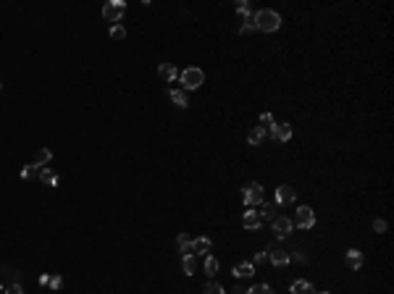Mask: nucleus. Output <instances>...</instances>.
Here are the masks:
<instances>
[{
    "instance_id": "nucleus-1",
    "label": "nucleus",
    "mask_w": 394,
    "mask_h": 294,
    "mask_svg": "<svg viewBox=\"0 0 394 294\" xmlns=\"http://www.w3.org/2000/svg\"><path fill=\"white\" fill-rule=\"evenodd\" d=\"M282 27V16L271 11V8H260L258 13H255V29H260V32H276Z\"/></svg>"
},
{
    "instance_id": "nucleus-2",
    "label": "nucleus",
    "mask_w": 394,
    "mask_h": 294,
    "mask_svg": "<svg viewBox=\"0 0 394 294\" xmlns=\"http://www.w3.org/2000/svg\"><path fill=\"white\" fill-rule=\"evenodd\" d=\"M179 79H181V89H197L205 82V71L197 69V66H190V69H184L179 74Z\"/></svg>"
},
{
    "instance_id": "nucleus-3",
    "label": "nucleus",
    "mask_w": 394,
    "mask_h": 294,
    "mask_svg": "<svg viewBox=\"0 0 394 294\" xmlns=\"http://www.w3.org/2000/svg\"><path fill=\"white\" fill-rule=\"evenodd\" d=\"M242 200H245V205H247V208L260 205V202H263V184H258V182L245 184V189H242Z\"/></svg>"
},
{
    "instance_id": "nucleus-4",
    "label": "nucleus",
    "mask_w": 394,
    "mask_h": 294,
    "mask_svg": "<svg viewBox=\"0 0 394 294\" xmlns=\"http://www.w3.org/2000/svg\"><path fill=\"white\" fill-rule=\"evenodd\" d=\"M126 13V3L124 0H108V3L103 6V18L105 21H121Z\"/></svg>"
},
{
    "instance_id": "nucleus-5",
    "label": "nucleus",
    "mask_w": 394,
    "mask_h": 294,
    "mask_svg": "<svg viewBox=\"0 0 394 294\" xmlns=\"http://www.w3.org/2000/svg\"><path fill=\"white\" fill-rule=\"evenodd\" d=\"M294 223L299 226V229H313L315 226V210L310 205H299L297 215H294Z\"/></svg>"
},
{
    "instance_id": "nucleus-6",
    "label": "nucleus",
    "mask_w": 394,
    "mask_h": 294,
    "mask_svg": "<svg viewBox=\"0 0 394 294\" xmlns=\"http://www.w3.org/2000/svg\"><path fill=\"white\" fill-rule=\"evenodd\" d=\"M271 223H273V234L279 237V239H284V237H289V234L294 231V223H292V218H287V215H276Z\"/></svg>"
},
{
    "instance_id": "nucleus-7",
    "label": "nucleus",
    "mask_w": 394,
    "mask_h": 294,
    "mask_svg": "<svg viewBox=\"0 0 394 294\" xmlns=\"http://www.w3.org/2000/svg\"><path fill=\"white\" fill-rule=\"evenodd\" d=\"M271 137H273L276 142H289V140H292V126H289L287 121L273 124V126H271Z\"/></svg>"
},
{
    "instance_id": "nucleus-8",
    "label": "nucleus",
    "mask_w": 394,
    "mask_h": 294,
    "mask_svg": "<svg viewBox=\"0 0 394 294\" xmlns=\"http://www.w3.org/2000/svg\"><path fill=\"white\" fill-rule=\"evenodd\" d=\"M268 263L276 265V268H282V265L289 263V252L282 250V247H271V250H268Z\"/></svg>"
},
{
    "instance_id": "nucleus-9",
    "label": "nucleus",
    "mask_w": 394,
    "mask_h": 294,
    "mask_svg": "<svg viewBox=\"0 0 394 294\" xmlns=\"http://www.w3.org/2000/svg\"><path fill=\"white\" fill-rule=\"evenodd\" d=\"M294 197H297V189L289 187V184H282L276 189V202H279V205H289V202H294Z\"/></svg>"
},
{
    "instance_id": "nucleus-10",
    "label": "nucleus",
    "mask_w": 394,
    "mask_h": 294,
    "mask_svg": "<svg viewBox=\"0 0 394 294\" xmlns=\"http://www.w3.org/2000/svg\"><path fill=\"white\" fill-rule=\"evenodd\" d=\"M260 215H258V210H247L245 215H242V226L247 231H255V229H260Z\"/></svg>"
},
{
    "instance_id": "nucleus-11",
    "label": "nucleus",
    "mask_w": 394,
    "mask_h": 294,
    "mask_svg": "<svg viewBox=\"0 0 394 294\" xmlns=\"http://www.w3.org/2000/svg\"><path fill=\"white\" fill-rule=\"evenodd\" d=\"M168 100H171L174 105H179V108H187V105H190L187 92H184L181 87H171V89H168Z\"/></svg>"
},
{
    "instance_id": "nucleus-12",
    "label": "nucleus",
    "mask_w": 394,
    "mask_h": 294,
    "mask_svg": "<svg viewBox=\"0 0 394 294\" xmlns=\"http://www.w3.org/2000/svg\"><path fill=\"white\" fill-rule=\"evenodd\" d=\"M211 239L208 237H200V239H192V255H208L211 252Z\"/></svg>"
},
{
    "instance_id": "nucleus-13",
    "label": "nucleus",
    "mask_w": 394,
    "mask_h": 294,
    "mask_svg": "<svg viewBox=\"0 0 394 294\" xmlns=\"http://www.w3.org/2000/svg\"><path fill=\"white\" fill-rule=\"evenodd\" d=\"M344 263H347V268H352V270H360V265H363V252H360V250H347V255H344Z\"/></svg>"
},
{
    "instance_id": "nucleus-14",
    "label": "nucleus",
    "mask_w": 394,
    "mask_h": 294,
    "mask_svg": "<svg viewBox=\"0 0 394 294\" xmlns=\"http://www.w3.org/2000/svg\"><path fill=\"white\" fill-rule=\"evenodd\" d=\"M158 74H160V79H163V82H174L179 76V71H176L174 63H160L158 66Z\"/></svg>"
},
{
    "instance_id": "nucleus-15",
    "label": "nucleus",
    "mask_w": 394,
    "mask_h": 294,
    "mask_svg": "<svg viewBox=\"0 0 394 294\" xmlns=\"http://www.w3.org/2000/svg\"><path fill=\"white\" fill-rule=\"evenodd\" d=\"M289 291H292V294H315V286H313L310 281H303V279H299V281H294V284L289 286Z\"/></svg>"
},
{
    "instance_id": "nucleus-16",
    "label": "nucleus",
    "mask_w": 394,
    "mask_h": 294,
    "mask_svg": "<svg viewBox=\"0 0 394 294\" xmlns=\"http://www.w3.org/2000/svg\"><path fill=\"white\" fill-rule=\"evenodd\" d=\"M266 134H268L266 129H260V126H252V131L247 134V142H250L252 147H258V145L266 140Z\"/></svg>"
},
{
    "instance_id": "nucleus-17",
    "label": "nucleus",
    "mask_w": 394,
    "mask_h": 294,
    "mask_svg": "<svg viewBox=\"0 0 394 294\" xmlns=\"http://www.w3.org/2000/svg\"><path fill=\"white\" fill-rule=\"evenodd\" d=\"M50 158H53V152H50L48 147H42V150H37V155H34V161H32V163H34L37 168H45V166L50 163Z\"/></svg>"
},
{
    "instance_id": "nucleus-18",
    "label": "nucleus",
    "mask_w": 394,
    "mask_h": 294,
    "mask_svg": "<svg viewBox=\"0 0 394 294\" xmlns=\"http://www.w3.org/2000/svg\"><path fill=\"white\" fill-rule=\"evenodd\" d=\"M231 273H234L237 279H250V276L255 273V265H252V263H239L234 270H231Z\"/></svg>"
},
{
    "instance_id": "nucleus-19",
    "label": "nucleus",
    "mask_w": 394,
    "mask_h": 294,
    "mask_svg": "<svg viewBox=\"0 0 394 294\" xmlns=\"http://www.w3.org/2000/svg\"><path fill=\"white\" fill-rule=\"evenodd\" d=\"M176 247H179V252L192 255V239H190L187 234H179V237H176Z\"/></svg>"
},
{
    "instance_id": "nucleus-20",
    "label": "nucleus",
    "mask_w": 394,
    "mask_h": 294,
    "mask_svg": "<svg viewBox=\"0 0 394 294\" xmlns=\"http://www.w3.org/2000/svg\"><path fill=\"white\" fill-rule=\"evenodd\" d=\"M21 179H27V182H32V179H40V168L34 163H27L24 168H21Z\"/></svg>"
},
{
    "instance_id": "nucleus-21",
    "label": "nucleus",
    "mask_w": 394,
    "mask_h": 294,
    "mask_svg": "<svg viewBox=\"0 0 394 294\" xmlns=\"http://www.w3.org/2000/svg\"><path fill=\"white\" fill-rule=\"evenodd\" d=\"M40 182H42V184L55 187V184H58V179H55V173H53L50 168H40Z\"/></svg>"
},
{
    "instance_id": "nucleus-22",
    "label": "nucleus",
    "mask_w": 394,
    "mask_h": 294,
    "mask_svg": "<svg viewBox=\"0 0 394 294\" xmlns=\"http://www.w3.org/2000/svg\"><path fill=\"white\" fill-rule=\"evenodd\" d=\"M181 268H184V273H187V276H192L195 270H197L195 258H192V255H184V258H181Z\"/></svg>"
},
{
    "instance_id": "nucleus-23",
    "label": "nucleus",
    "mask_w": 394,
    "mask_h": 294,
    "mask_svg": "<svg viewBox=\"0 0 394 294\" xmlns=\"http://www.w3.org/2000/svg\"><path fill=\"white\" fill-rule=\"evenodd\" d=\"M258 215H260V221H273V218H276V215H273V205H271V202H260Z\"/></svg>"
},
{
    "instance_id": "nucleus-24",
    "label": "nucleus",
    "mask_w": 394,
    "mask_h": 294,
    "mask_svg": "<svg viewBox=\"0 0 394 294\" xmlns=\"http://www.w3.org/2000/svg\"><path fill=\"white\" fill-rule=\"evenodd\" d=\"M205 273L208 276H216L218 273V260L213 255H205Z\"/></svg>"
},
{
    "instance_id": "nucleus-25",
    "label": "nucleus",
    "mask_w": 394,
    "mask_h": 294,
    "mask_svg": "<svg viewBox=\"0 0 394 294\" xmlns=\"http://www.w3.org/2000/svg\"><path fill=\"white\" fill-rule=\"evenodd\" d=\"M202 294H226V289L221 284H216V281H208L205 289H202Z\"/></svg>"
},
{
    "instance_id": "nucleus-26",
    "label": "nucleus",
    "mask_w": 394,
    "mask_h": 294,
    "mask_svg": "<svg viewBox=\"0 0 394 294\" xmlns=\"http://www.w3.org/2000/svg\"><path fill=\"white\" fill-rule=\"evenodd\" d=\"M239 32H242V34H250V32H255V16H252V13H247V16H245V24L239 27Z\"/></svg>"
},
{
    "instance_id": "nucleus-27",
    "label": "nucleus",
    "mask_w": 394,
    "mask_h": 294,
    "mask_svg": "<svg viewBox=\"0 0 394 294\" xmlns=\"http://www.w3.org/2000/svg\"><path fill=\"white\" fill-rule=\"evenodd\" d=\"M247 294H273V289H271L268 284H252V286L247 289Z\"/></svg>"
},
{
    "instance_id": "nucleus-28",
    "label": "nucleus",
    "mask_w": 394,
    "mask_h": 294,
    "mask_svg": "<svg viewBox=\"0 0 394 294\" xmlns=\"http://www.w3.org/2000/svg\"><path fill=\"white\" fill-rule=\"evenodd\" d=\"M108 34H110V40H124V37H126V29H124L121 24H113Z\"/></svg>"
},
{
    "instance_id": "nucleus-29",
    "label": "nucleus",
    "mask_w": 394,
    "mask_h": 294,
    "mask_svg": "<svg viewBox=\"0 0 394 294\" xmlns=\"http://www.w3.org/2000/svg\"><path fill=\"white\" fill-rule=\"evenodd\" d=\"M273 126V113H263V116H260V129H271Z\"/></svg>"
},
{
    "instance_id": "nucleus-30",
    "label": "nucleus",
    "mask_w": 394,
    "mask_h": 294,
    "mask_svg": "<svg viewBox=\"0 0 394 294\" xmlns=\"http://www.w3.org/2000/svg\"><path fill=\"white\" fill-rule=\"evenodd\" d=\"M6 294H24V289H21L18 281H13L11 286H6Z\"/></svg>"
},
{
    "instance_id": "nucleus-31",
    "label": "nucleus",
    "mask_w": 394,
    "mask_h": 294,
    "mask_svg": "<svg viewBox=\"0 0 394 294\" xmlns=\"http://www.w3.org/2000/svg\"><path fill=\"white\" fill-rule=\"evenodd\" d=\"M373 231H379V234L386 231V221H384V218H376V221H373Z\"/></svg>"
},
{
    "instance_id": "nucleus-32",
    "label": "nucleus",
    "mask_w": 394,
    "mask_h": 294,
    "mask_svg": "<svg viewBox=\"0 0 394 294\" xmlns=\"http://www.w3.org/2000/svg\"><path fill=\"white\" fill-rule=\"evenodd\" d=\"M237 13H239V16H242V18H245V16H247V13H250V6H247V3H245V0H239V3H237Z\"/></svg>"
},
{
    "instance_id": "nucleus-33",
    "label": "nucleus",
    "mask_w": 394,
    "mask_h": 294,
    "mask_svg": "<svg viewBox=\"0 0 394 294\" xmlns=\"http://www.w3.org/2000/svg\"><path fill=\"white\" fill-rule=\"evenodd\" d=\"M48 286H50V289H61V286H63V279H61V276H50V284H48Z\"/></svg>"
},
{
    "instance_id": "nucleus-34",
    "label": "nucleus",
    "mask_w": 394,
    "mask_h": 294,
    "mask_svg": "<svg viewBox=\"0 0 394 294\" xmlns=\"http://www.w3.org/2000/svg\"><path fill=\"white\" fill-rule=\"evenodd\" d=\"M266 260H268V255H266V252H258V255H255V263H252V265H260V263H266Z\"/></svg>"
},
{
    "instance_id": "nucleus-35",
    "label": "nucleus",
    "mask_w": 394,
    "mask_h": 294,
    "mask_svg": "<svg viewBox=\"0 0 394 294\" xmlns=\"http://www.w3.org/2000/svg\"><path fill=\"white\" fill-rule=\"evenodd\" d=\"M48 284H50V276L42 273V276H40V286H48Z\"/></svg>"
},
{
    "instance_id": "nucleus-36",
    "label": "nucleus",
    "mask_w": 394,
    "mask_h": 294,
    "mask_svg": "<svg viewBox=\"0 0 394 294\" xmlns=\"http://www.w3.org/2000/svg\"><path fill=\"white\" fill-rule=\"evenodd\" d=\"M234 294H247V289H237V291H234Z\"/></svg>"
},
{
    "instance_id": "nucleus-37",
    "label": "nucleus",
    "mask_w": 394,
    "mask_h": 294,
    "mask_svg": "<svg viewBox=\"0 0 394 294\" xmlns=\"http://www.w3.org/2000/svg\"><path fill=\"white\" fill-rule=\"evenodd\" d=\"M0 294H6V286L3 284H0Z\"/></svg>"
},
{
    "instance_id": "nucleus-38",
    "label": "nucleus",
    "mask_w": 394,
    "mask_h": 294,
    "mask_svg": "<svg viewBox=\"0 0 394 294\" xmlns=\"http://www.w3.org/2000/svg\"><path fill=\"white\" fill-rule=\"evenodd\" d=\"M318 294H331V291H318Z\"/></svg>"
}]
</instances>
